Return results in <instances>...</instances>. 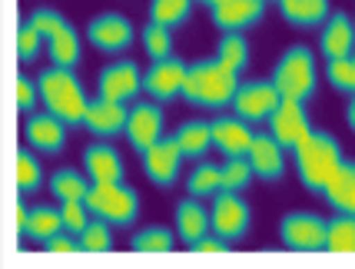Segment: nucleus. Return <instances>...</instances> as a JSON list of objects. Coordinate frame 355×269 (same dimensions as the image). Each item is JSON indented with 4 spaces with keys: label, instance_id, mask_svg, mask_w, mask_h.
<instances>
[{
    "label": "nucleus",
    "instance_id": "f257e3e1",
    "mask_svg": "<svg viewBox=\"0 0 355 269\" xmlns=\"http://www.w3.org/2000/svg\"><path fill=\"white\" fill-rule=\"evenodd\" d=\"M295 153V173L302 180V186L315 196H322L325 186L332 183V176L339 173V166L345 163L342 157V146L339 140L332 137V133H325V130H312V137Z\"/></svg>",
    "mask_w": 355,
    "mask_h": 269
},
{
    "label": "nucleus",
    "instance_id": "f03ea898",
    "mask_svg": "<svg viewBox=\"0 0 355 269\" xmlns=\"http://www.w3.org/2000/svg\"><path fill=\"white\" fill-rule=\"evenodd\" d=\"M236 87H239V77L213 57V60H196L193 67H186L183 94L180 96L189 100L193 107L219 110V107H230L232 103Z\"/></svg>",
    "mask_w": 355,
    "mask_h": 269
},
{
    "label": "nucleus",
    "instance_id": "7ed1b4c3",
    "mask_svg": "<svg viewBox=\"0 0 355 269\" xmlns=\"http://www.w3.org/2000/svg\"><path fill=\"white\" fill-rule=\"evenodd\" d=\"M37 94L44 100V107L53 116H60L67 127H80L83 113H87V94L80 87L77 73L70 67H46L44 73L37 77Z\"/></svg>",
    "mask_w": 355,
    "mask_h": 269
},
{
    "label": "nucleus",
    "instance_id": "20e7f679",
    "mask_svg": "<svg viewBox=\"0 0 355 269\" xmlns=\"http://www.w3.org/2000/svg\"><path fill=\"white\" fill-rule=\"evenodd\" d=\"M272 83H276V90L282 100H299V103H306L312 94H315V57H312L309 47H302V44H295L289 47L282 57H279L276 70H272Z\"/></svg>",
    "mask_w": 355,
    "mask_h": 269
},
{
    "label": "nucleus",
    "instance_id": "39448f33",
    "mask_svg": "<svg viewBox=\"0 0 355 269\" xmlns=\"http://www.w3.org/2000/svg\"><path fill=\"white\" fill-rule=\"evenodd\" d=\"M33 27L40 31V37L46 40V50H50V57H53V67H73L80 64V33L73 31V24L60 14V10H53V7H37L31 17Z\"/></svg>",
    "mask_w": 355,
    "mask_h": 269
},
{
    "label": "nucleus",
    "instance_id": "423d86ee",
    "mask_svg": "<svg viewBox=\"0 0 355 269\" xmlns=\"http://www.w3.org/2000/svg\"><path fill=\"white\" fill-rule=\"evenodd\" d=\"M83 203L90 216H100L110 226H130L139 216V196L126 183H90Z\"/></svg>",
    "mask_w": 355,
    "mask_h": 269
},
{
    "label": "nucleus",
    "instance_id": "0eeeda50",
    "mask_svg": "<svg viewBox=\"0 0 355 269\" xmlns=\"http://www.w3.org/2000/svg\"><path fill=\"white\" fill-rule=\"evenodd\" d=\"M312 130L315 127L309 120V110L299 100H279V107L269 116V133L282 150H299L312 137Z\"/></svg>",
    "mask_w": 355,
    "mask_h": 269
},
{
    "label": "nucleus",
    "instance_id": "6e6552de",
    "mask_svg": "<svg viewBox=\"0 0 355 269\" xmlns=\"http://www.w3.org/2000/svg\"><path fill=\"white\" fill-rule=\"evenodd\" d=\"M279 100L282 96H279L272 80H252V83H239L236 87L230 107L246 123H269V116L279 107Z\"/></svg>",
    "mask_w": 355,
    "mask_h": 269
},
{
    "label": "nucleus",
    "instance_id": "1a4fd4ad",
    "mask_svg": "<svg viewBox=\"0 0 355 269\" xmlns=\"http://www.w3.org/2000/svg\"><path fill=\"white\" fill-rule=\"evenodd\" d=\"M252 226V209L239 193L219 190L213 196V209H209V229L223 239H239L249 233Z\"/></svg>",
    "mask_w": 355,
    "mask_h": 269
},
{
    "label": "nucleus",
    "instance_id": "9d476101",
    "mask_svg": "<svg viewBox=\"0 0 355 269\" xmlns=\"http://www.w3.org/2000/svg\"><path fill=\"white\" fill-rule=\"evenodd\" d=\"M279 239L295 253H319L325 250V220L315 213H286L279 223Z\"/></svg>",
    "mask_w": 355,
    "mask_h": 269
},
{
    "label": "nucleus",
    "instance_id": "9b49d317",
    "mask_svg": "<svg viewBox=\"0 0 355 269\" xmlns=\"http://www.w3.org/2000/svg\"><path fill=\"white\" fill-rule=\"evenodd\" d=\"M183 159V150L176 146L173 137H159L150 150H143V173L150 176V183H156L159 190H170L180 180Z\"/></svg>",
    "mask_w": 355,
    "mask_h": 269
},
{
    "label": "nucleus",
    "instance_id": "f8f14e48",
    "mask_svg": "<svg viewBox=\"0 0 355 269\" xmlns=\"http://www.w3.org/2000/svg\"><path fill=\"white\" fill-rule=\"evenodd\" d=\"M96 90L103 100H116V103H130L133 96L143 90V73L133 60H113L100 70Z\"/></svg>",
    "mask_w": 355,
    "mask_h": 269
},
{
    "label": "nucleus",
    "instance_id": "ddd939ff",
    "mask_svg": "<svg viewBox=\"0 0 355 269\" xmlns=\"http://www.w3.org/2000/svg\"><path fill=\"white\" fill-rule=\"evenodd\" d=\"M87 40L96 50H103V53H120V50H126L133 44V24L123 14L107 10V14L93 17L87 24Z\"/></svg>",
    "mask_w": 355,
    "mask_h": 269
},
{
    "label": "nucleus",
    "instance_id": "4468645a",
    "mask_svg": "<svg viewBox=\"0 0 355 269\" xmlns=\"http://www.w3.org/2000/svg\"><path fill=\"white\" fill-rule=\"evenodd\" d=\"M183 80H186V64L180 57H163L153 60V67L143 73V90L159 100V103H170L183 94Z\"/></svg>",
    "mask_w": 355,
    "mask_h": 269
},
{
    "label": "nucleus",
    "instance_id": "2eb2a0df",
    "mask_svg": "<svg viewBox=\"0 0 355 269\" xmlns=\"http://www.w3.org/2000/svg\"><path fill=\"white\" fill-rule=\"evenodd\" d=\"M266 14V0H219L209 7L213 27L223 33H243L249 27H256Z\"/></svg>",
    "mask_w": 355,
    "mask_h": 269
},
{
    "label": "nucleus",
    "instance_id": "dca6fc26",
    "mask_svg": "<svg viewBox=\"0 0 355 269\" xmlns=\"http://www.w3.org/2000/svg\"><path fill=\"white\" fill-rule=\"evenodd\" d=\"M126 140L130 146L143 153V150H150L159 137H163V110L156 107V103H133L130 113H126Z\"/></svg>",
    "mask_w": 355,
    "mask_h": 269
},
{
    "label": "nucleus",
    "instance_id": "f3484780",
    "mask_svg": "<svg viewBox=\"0 0 355 269\" xmlns=\"http://www.w3.org/2000/svg\"><path fill=\"white\" fill-rule=\"evenodd\" d=\"M24 137L37 153H60L67 146V123L60 116H53L50 110L44 113H27V123H24Z\"/></svg>",
    "mask_w": 355,
    "mask_h": 269
},
{
    "label": "nucleus",
    "instance_id": "a211bd4d",
    "mask_svg": "<svg viewBox=\"0 0 355 269\" xmlns=\"http://www.w3.org/2000/svg\"><path fill=\"white\" fill-rule=\"evenodd\" d=\"M126 113H130L126 103H116V100H103V96H96V100L87 103L83 127L90 130L93 137L110 140V137H120V133L126 130Z\"/></svg>",
    "mask_w": 355,
    "mask_h": 269
},
{
    "label": "nucleus",
    "instance_id": "6ab92c4d",
    "mask_svg": "<svg viewBox=\"0 0 355 269\" xmlns=\"http://www.w3.org/2000/svg\"><path fill=\"white\" fill-rule=\"evenodd\" d=\"M246 159H249V166H252V176L269 180V183L282 180V173H286V150L272 140V133H256Z\"/></svg>",
    "mask_w": 355,
    "mask_h": 269
},
{
    "label": "nucleus",
    "instance_id": "aec40b11",
    "mask_svg": "<svg viewBox=\"0 0 355 269\" xmlns=\"http://www.w3.org/2000/svg\"><path fill=\"white\" fill-rule=\"evenodd\" d=\"M83 166H87L90 183H123V176H126L123 157L116 153V146H110L103 140L90 143L83 150Z\"/></svg>",
    "mask_w": 355,
    "mask_h": 269
},
{
    "label": "nucleus",
    "instance_id": "412c9836",
    "mask_svg": "<svg viewBox=\"0 0 355 269\" xmlns=\"http://www.w3.org/2000/svg\"><path fill=\"white\" fill-rule=\"evenodd\" d=\"M319 50L325 53V60L355 53V24L345 10H332L329 14L322 33H319Z\"/></svg>",
    "mask_w": 355,
    "mask_h": 269
},
{
    "label": "nucleus",
    "instance_id": "4be33fe9",
    "mask_svg": "<svg viewBox=\"0 0 355 269\" xmlns=\"http://www.w3.org/2000/svg\"><path fill=\"white\" fill-rule=\"evenodd\" d=\"M252 123L239 116H219L213 120V146H219L226 157H246L252 146Z\"/></svg>",
    "mask_w": 355,
    "mask_h": 269
},
{
    "label": "nucleus",
    "instance_id": "5701e85b",
    "mask_svg": "<svg viewBox=\"0 0 355 269\" xmlns=\"http://www.w3.org/2000/svg\"><path fill=\"white\" fill-rule=\"evenodd\" d=\"M209 233V209H202L196 196H186L176 203V236L183 239L186 246H193L200 236Z\"/></svg>",
    "mask_w": 355,
    "mask_h": 269
},
{
    "label": "nucleus",
    "instance_id": "b1692460",
    "mask_svg": "<svg viewBox=\"0 0 355 269\" xmlns=\"http://www.w3.org/2000/svg\"><path fill=\"white\" fill-rule=\"evenodd\" d=\"M276 3L282 20L293 24V27H319L332 14L329 0H276Z\"/></svg>",
    "mask_w": 355,
    "mask_h": 269
},
{
    "label": "nucleus",
    "instance_id": "393cba45",
    "mask_svg": "<svg viewBox=\"0 0 355 269\" xmlns=\"http://www.w3.org/2000/svg\"><path fill=\"white\" fill-rule=\"evenodd\" d=\"M325 200H329V206L336 209V213H349V216H355V163H342L339 173L332 176V183L325 186L322 193Z\"/></svg>",
    "mask_w": 355,
    "mask_h": 269
},
{
    "label": "nucleus",
    "instance_id": "a878e982",
    "mask_svg": "<svg viewBox=\"0 0 355 269\" xmlns=\"http://www.w3.org/2000/svg\"><path fill=\"white\" fill-rule=\"evenodd\" d=\"M173 140L183 150L186 159L189 157L200 159V157H206V150L213 146V123H206V120H186V123H180V130L173 133Z\"/></svg>",
    "mask_w": 355,
    "mask_h": 269
},
{
    "label": "nucleus",
    "instance_id": "bb28decb",
    "mask_svg": "<svg viewBox=\"0 0 355 269\" xmlns=\"http://www.w3.org/2000/svg\"><path fill=\"white\" fill-rule=\"evenodd\" d=\"M63 229V220H60V209L57 206H27V223H24V236L31 239H50L53 233H60Z\"/></svg>",
    "mask_w": 355,
    "mask_h": 269
},
{
    "label": "nucleus",
    "instance_id": "cd10ccee",
    "mask_svg": "<svg viewBox=\"0 0 355 269\" xmlns=\"http://www.w3.org/2000/svg\"><path fill=\"white\" fill-rule=\"evenodd\" d=\"M87 190H90V183H87V176L73 170V166H60V170H53L50 176V193L67 203V200H87Z\"/></svg>",
    "mask_w": 355,
    "mask_h": 269
},
{
    "label": "nucleus",
    "instance_id": "c85d7f7f",
    "mask_svg": "<svg viewBox=\"0 0 355 269\" xmlns=\"http://www.w3.org/2000/svg\"><path fill=\"white\" fill-rule=\"evenodd\" d=\"M325 250L329 253H355V216L339 213L325 223Z\"/></svg>",
    "mask_w": 355,
    "mask_h": 269
},
{
    "label": "nucleus",
    "instance_id": "c756f323",
    "mask_svg": "<svg viewBox=\"0 0 355 269\" xmlns=\"http://www.w3.org/2000/svg\"><path fill=\"white\" fill-rule=\"evenodd\" d=\"M216 60L239 77L249 67V40L243 33H223V40H219V47H216Z\"/></svg>",
    "mask_w": 355,
    "mask_h": 269
},
{
    "label": "nucleus",
    "instance_id": "7c9ffc66",
    "mask_svg": "<svg viewBox=\"0 0 355 269\" xmlns=\"http://www.w3.org/2000/svg\"><path fill=\"white\" fill-rule=\"evenodd\" d=\"M189 14H193V0H153L150 3V20L159 24V27H166V31L186 24Z\"/></svg>",
    "mask_w": 355,
    "mask_h": 269
},
{
    "label": "nucleus",
    "instance_id": "2f4dec72",
    "mask_svg": "<svg viewBox=\"0 0 355 269\" xmlns=\"http://www.w3.org/2000/svg\"><path fill=\"white\" fill-rule=\"evenodd\" d=\"M80 239V253H110L113 250V233H110V223L100 216H90V223L77 233Z\"/></svg>",
    "mask_w": 355,
    "mask_h": 269
},
{
    "label": "nucleus",
    "instance_id": "473e14b6",
    "mask_svg": "<svg viewBox=\"0 0 355 269\" xmlns=\"http://www.w3.org/2000/svg\"><path fill=\"white\" fill-rule=\"evenodd\" d=\"M44 186V166H40V159L33 157L31 150H20L17 153V190L20 196H31Z\"/></svg>",
    "mask_w": 355,
    "mask_h": 269
},
{
    "label": "nucleus",
    "instance_id": "72a5a7b5",
    "mask_svg": "<svg viewBox=\"0 0 355 269\" xmlns=\"http://www.w3.org/2000/svg\"><path fill=\"white\" fill-rule=\"evenodd\" d=\"M249 183H252V166L246 157H230L219 166V190L243 193Z\"/></svg>",
    "mask_w": 355,
    "mask_h": 269
},
{
    "label": "nucleus",
    "instance_id": "f704fd0d",
    "mask_svg": "<svg viewBox=\"0 0 355 269\" xmlns=\"http://www.w3.org/2000/svg\"><path fill=\"white\" fill-rule=\"evenodd\" d=\"M137 253H170L173 246H176V236H173V229L166 226H146V229H139L133 243H130Z\"/></svg>",
    "mask_w": 355,
    "mask_h": 269
},
{
    "label": "nucleus",
    "instance_id": "c9c22d12",
    "mask_svg": "<svg viewBox=\"0 0 355 269\" xmlns=\"http://www.w3.org/2000/svg\"><path fill=\"white\" fill-rule=\"evenodd\" d=\"M186 190H189V196H196V200L216 196L219 193V166H213V163L193 166V173L186 176Z\"/></svg>",
    "mask_w": 355,
    "mask_h": 269
},
{
    "label": "nucleus",
    "instance_id": "e433bc0d",
    "mask_svg": "<svg viewBox=\"0 0 355 269\" xmlns=\"http://www.w3.org/2000/svg\"><path fill=\"white\" fill-rule=\"evenodd\" d=\"M325 77H329V83H332V90L352 96L355 94V53L329 60V64H325Z\"/></svg>",
    "mask_w": 355,
    "mask_h": 269
},
{
    "label": "nucleus",
    "instance_id": "4c0bfd02",
    "mask_svg": "<svg viewBox=\"0 0 355 269\" xmlns=\"http://www.w3.org/2000/svg\"><path fill=\"white\" fill-rule=\"evenodd\" d=\"M143 50L150 53V60H163V57H173V31L159 27V24H146L143 27Z\"/></svg>",
    "mask_w": 355,
    "mask_h": 269
},
{
    "label": "nucleus",
    "instance_id": "58836bf2",
    "mask_svg": "<svg viewBox=\"0 0 355 269\" xmlns=\"http://www.w3.org/2000/svg\"><path fill=\"white\" fill-rule=\"evenodd\" d=\"M40 47H44L40 31L33 27L31 20H24V24H20V33H17V53H20V64H33L37 53H40Z\"/></svg>",
    "mask_w": 355,
    "mask_h": 269
},
{
    "label": "nucleus",
    "instance_id": "ea45409f",
    "mask_svg": "<svg viewBox=\"0 0 355 269\" xmlns=\"http://www.w3.org/2000/svg\"><path fill=\"white\" fill-rule=\"evenodd\" d=\"M60 220H63V229L80 233L90 223V209H87L83 200H67V203H60Z\"/></svg>",
    "mask_w": 355,
    "mask_h": 269
},
{
    "label": "nucleus",
    "instance_id": "a19ab883",
    "mask_svg": "<svg viewBox=\"0 0 355 269\" xmlns=\"http://www.w3.org/2000/svg\"><path fill=\"white\" fill-rule=\"evenodd\" d=\"M37 100H40V94H37V83H33L31 77H17V107H20V113L27 116V113H33V107H37Z\"/></svg>",
    "mask_w": 355,
    "mask_h": 269
},
{
    "label": "nucleus",
    "instance_id": "79ce46f5",
    "mask_svg": "<svg viewBox=\"0 0 355 269\" xmlns=\"http://www.w3.org/2000/svg\"><path fill=\"white\" fill-rule=\"evenodd\" d=\"M44 250L46 253H80V239H77V233L60 229V233H53L50 239H44Z\"/></svg>",
    "mask_w": 355,
    "mask_h": 269
},
{
    "label": "nucleus",
    "instance_id": "37998d69",
    "mask_svg": "<svg viewBox=\"0 0 355 269\" xmlns=\"http://www.w3.org/2000/svg\"><path fill=\"white\" fill-rule=\"evenodd\" d=\"M186 250H189V253H206V256L230 253V239L216 236V233H213V236L206 233V236H200V239H196V243H193V246H186Z\"/></svg>",
    "mask_w": 355,
    "mask_h": 269
},
{
    "label": "nucleus",
    "instance_id": "c03bdc74",
    "mask_svg": "<svg viewBox=\"0 0 355 269\" xmlns=\"http://www.w3.org/2000/svg\"><path fill=\"white\" fill-rule=\"evenodd\" d=\"M24 223H27V206L17 203V229H20V233H24Z\"/></svg>",
    "mask_w": 355,
    "mask_h": 269
},
{
    "label": "nucleus",
    "instance_id": "a18cd8bd",
    "mask_svg": "<svg viewBox=\"0 0 355 269\" xmlns=\"http://www.w3.org/2000/svg\"><path fill=\"white\" fill-rule=\"evenodd\" d=\"M345 120H349V127L355 130V94L349 96V107H345Z\"/></svg>",
    "mask_w": 355,
    "mask_h": 269
},
{
    "label": "nucleus",
    "instance_id": "49530a36",
    "mask_svg": "<svg viewBox=\"0 0 355 269\" xmlns=\"http://www.w3.org/2000/svg\"><path fill=\"white\" fill-rule=\"evenodd\" d=\"M196 3H202V7H213V3H219V0H196Z\"/></svg>",
    "mask_w": 355,
    "mask_h": 269
},
{
    "label": "nucleus",
    "instance_id": "de8ad7c7",
    "mask_svg": "<svg viewBox=\"0 0 355 269\" xmlns=\"http://www.w3.org/2000/svg\"><path fill=\"white\" fill-rule=\"evenodd\" d=\"M266 3H269V0H266Z\"/></svg>",
    "mask_w": 355,
    "mask_h": 269
},
{
    "label": "nucleus",
    "instance_id": "09e8293b",
    "mask_svg": "<svg viewBox=\"0 0 355 269\" xmlns=\"http://www.w3.org/2000/svg\"><path fill=\"white\" fill-rule=\"evenodd\" d=\"M352 24H355V20H352Z\"/></svg>",
    "mask_w": 355,
    "mask_h": 269
}]
</instances>
